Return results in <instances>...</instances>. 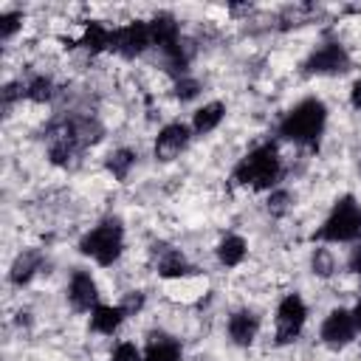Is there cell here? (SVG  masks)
<instances>
[{
	"mask_svg": "<svg viewBox=\"0 0 361 361\" xmlns=\"http://www.w3.org/2000/svg\"><path fill=\"white\" fill-rule=\"evenodd\" d=\"M226 330H228V338L237 347H251L254 338H257V333H259V316L254 310H248V307H240V310H234L228 316Z\"/></svg>",
	"mask_w": 361,
	"mask_h": 361,
	"instance_id": "11",
	"label": "cell"
},
{
	"mask_svg": "<svg viewBox=\"0 0 361 361\" xmlns=\"http://www.w3.org/2000/svg\"><path fill=\"white\" fill-rule=\"evenodd\" d=\"M290 203H293V195H290L288 189H271L265 206H268L271 217H285V214L290 212Z\"/></svg>",
	"mask_w": 361,
	"mask_h": 361,
	"instance_id": "22",
	"label": "cell"
},
{
	"mask_svg": "<svg viewBox=\"0 0 361 361\" xmlns=\"http://www.w3.org/2000/svg\"><path fill=\"white\" fill-rule=\"evenodd\" d=\"M316 243H358L361 240V206L353 195H344L333 203L324 223L313 231Z\"/></svg>",
	"mask_w": 361,
	"mask_h": 361,
	"instance_id": "4",
	"label": "cell"
},
{
	"mask_svg": "<svg viewBox=\"0 0 361 361\" xmlns=\"http://www.w3.org/2000/svg\"><path fill=\"white\" fill-rule=\"evenodd\" d=\"M223 118H226V104L223 102H209V104H203V107L195 110V116H192V133L195 135H209V133H214L220 127Z\"/></svg>",
	"mask_w": 361,
	"mask_h": 361,
	"instance_id": "14",
	"label": "cell"
},
{
	"mask_svg": "<svg viewBox=\"0 0 361 361\" xmlns=\"http://www.w3.org/2000/svg\"><path fill=\"white\" fill-rule=\"evenodd\" d=\"M310 271H313L316 276H322V279L333 276V274H336V257H333V251L324 248V245L313 248V254H310Z\"/></svg>",
	"mask_w": 361,
	"mask_h": 361,
	"instance_id": "20",
	"label": "cell"
},
{
	"mask_svg": "<svg viewBox=\"0 0 361 361\" xmlns=\"http://www.w3.org/2000/svg\"><path fill=\"white\" fill-rule=\"evenodd\" d=\"M152 45V37H149V25L135 20V23H127L121 28H113V45L110 51L124 56V59H135L141 56L147 48Z\"/></svg>",
	"mask_w": 361,
	"mask_h": 361,
	"instance_id": "7",
	"label": "cell"
},
{
	"mask_svg": "<svg viewBox=\"0 0 361 361\" xmlns=\"http://www.w3.org/2000/svg\"><path fill=\"white\" fill-rule=\"evenodd\" d=\"M217 259H220V265H226V268H237L243 259H245V254H248V243L240 237V234H226L220 243H217Z\"/></svg>",
	"mask_w": 361,
	"mask_h": 361,
	"instance_id": "17",
	"label": "cell"
},
{
	"mask_svg": "<svg viewBox=\"0 0 361 361\" xmlns=\"http://www.w3.org/2000/svg\"><path fill=\"white\" fill-rule=\"evenodd\" d=\"M307 322V305L299 293H288L282 296V302L276 305V344H293Z\"/></svg>",
	"mask_w": 361,
	"mask_h": 361,
	"instance_id": "6",
	"label": "cell"
},
{
	"mask_svg": "<svg viewBox=\"0 0 361 361\" xmlns=\"http://www.w3.org/2000/svg\"><path fill=\"white\" fill-rule=\"evenodd\" d=\"M141 361H183L180 341L169 333H149L147 350L141 353Z\"/></svg>",
	"mask_w": 361,
	"mask_h": 361,
	"instance_id": "12",
	"label": "cell"
},
{
	"mask_svg": "<svg viewBox=\"0 0 361 361\" xmlns=\"http://www.w3.org/2000/svg\"><path fill=\"white\" fill-rule=\"evenodd\" d=\"M39 265H42V254H39V251L31 248V251L17 254V259L11 262V271H8V282L17 285V288L28 285V282L34 279V274L39 271Z\"/></svg>",
	"mask_w": 361,
	"mask_h": 361,
	"instance_id": "16",
	"label": "cell"
},
{
	"mask_svg": "<svg viewBox=\"0 0 361 361\" xmlns=\"http://www.w3.org/2000/svg\"><path fill=\"white\" fill-rule=\"evenodd\" d=\"M121 251H124V226L116 217L102 220L90 231H85L79 240V254L90 257L102 268H110L113 262H118Z\"/></svg>",
	"mask_w": 361,
	"mask_h": 361,
	"instance_id": "3",
	"label": "cell"
},
{
	"mask_svg": "<svg viewBox=\"0 0 361 361\" xmlns=\"http://www.w3.org/2000/svg\"><path fill=\"white\" fill-rule=\"evenodd\" d=\"M79 45H82L85 51H90V54L110 51V45H113V31H110L107 25H102V23H87V28H85Z\"/></svg>",
	"mask_w": 361,
	"mask_h": 361,
	"instance_id": "18",
	"label": "cell"
},
{
	"mask_svg": "<svg viewBox=\"0 0 361 361\" xmlns=\"http://www.w3.org/2000/svg\"><path fill=\"white\" fill-rule=\"evenodd\" d=\"M355 333H358V327H355L353 310H347V307H333V310L324 316L322 330H319L322 341H324L327 347H333V350H341V347L353 344Z\"/></svg>",
	"mask_w": 361,
	"mask_h": 361,
	"instance_id": "8",
	"label": "cell"
},
{
	"mask_svg": "<svg viewBox=\"0 0 361 361\" xmlns=\"http://www.w3.org/2000/svg\"><path fill=\"white\" fill-rule=\"evenodd\" d=\"M110 361H141V350L133 341H118L110 353Z\"/></svg>",
	"mask_w": 361,
	"mask_h": 361,
	"instance_id": "25",
	"label": "cell"
},
{
	"mask_svg": "<svg viewBox=\"0 0 361 361\" xmlns=\"http://www.w3.org/2000/svg\"><path fill=\"white\" fill-rule=\"evenodd\" d=\"M231 178L243 186H251V189H274L282 178V158H279L276 147L274 144L254 147L245 158H240Z\"/></svg>",
	"mask_w": 361,
	"mask_h": 361,
	"instance_id": "2",
	"label": "cell"
},
{
	"mask_svg": "<svg viewBox=\"0 0 361 361\" xmlns=\"http://www.w3.org/2000/svg\"><path fill=\"white\" fill-rule=\"evenodd\" d=\"M350 68H353V59H350L347 48L336 39L316 45L302 62L305 76H338V73H347Z\"/></svg>",
	"mask_w": 361,
	"mask_h": 361,
	"instance_id": "5",
	"label": "cell"
},
{
	"mask_svg": "<svg viewBox=\"0 0 361 361\" xmlns=\"http://www.w3.org/2000/svg\"><path fill=\"white\" fill-rule=\"evenodd\" d=\"M155 271H158V276H164V279H180V276H186L189 271H192V265L186 262V257L178 251V248H161L158 251V259H155Z\"/></svg>",
	"mask_w": 361,
	"mask_h": 361,
	"instance_id": "15",
	"label": "cell"
},
{
	"mask_svg": "<svg viewBox=\"0 0 361 361\" xmlns=\"http://www.w3.org/2000/svg\"><path fill=\"white\" fill-rule=\"evenodd\" d=\"M68 302H71V307L79 310V313H90L96 305H102V302H99L96 279H93L87 271L76 268V271L71 274V282H68Z\"/></svg>",
	"mask_w": 361,
	"mask_h": 361,
	"instance_id": "10",
	"label": "cell"
},
{
	"mask_svg": "<svg viewBox=\"0 0 361 361\" xmlns=\"http://www.w3.org/2000/svg\"><path fill=\"white\" fill-rule=\"evenodd\" d=\"M327 127V107L322 99L307 96L296 102L279 121V135L299 147H316Z\"/></svg>",
	"mask_w": 361,
	"mask_h": 361,
	"instance_id": "1",
	"label": "cell"
},
{
	"mask_svg": "<svg viewBox=\"0 0 361 361\" xmlns=\"http://www.w3.org/2000/svg\"><path fill=\"white\" fill-rule=\"evenodd\" d=\"M144 302H147V296H144L141 290H130V293H124V299L118 302V307H121L127 316H133V313H138V310L144 307Z\"/></svg>",
	"mask_w": 361,
	"mask_h": 361,
	"instance_id": "26",
	"label": "cell"
},
{
	"mask_svg": "<svg viewBox=\"0 0 361 361\" xmlns=\"http://www.w3.org/2000/svg\"><path fill=\"white\" fill-rule=\"evenodd\" d=\"M135 158H138V155H135L133 149L121 147V149H113V152L107 155L104 166H107V172H110L116 180H127L130 172H133V166H135Z\"/></svg>",
	"mask_w": 361,
	"mask_h": 361,
	"instance_id": "19",
	"label": "cell"
},
{
	"mask_svg": "<svg viewBox=\"0 0 361 361\" xmlns=\"http://www.w3.org/2000/svg\"><path fill=\"white\" fill-rule=\"evenodd\" d=\"M20 28H23V14L20 11H3L0 14V37H3V42H8Z\"/></svg>",
	"mask_w": 361,
	"mask_h": 361,
	"instance_id": "23",
	"label": "cell"
},
{
	"mask_svg": "<svg viewBox=\"0 0 361 361\" xmlns=\"http://www.w3.org/2000/svg\"><path fill=\"white\" fill-rule=\"evenodd\" d=\"M124 319H127V313L118 305H96L90 310V330L102 333V336H113Z\"/></svg>",
	"mask_w": 361,
	"mask_h": 361,
	"instance_id": "13",
	"label": "cell"
},
{
	"mask_svg": "<svg viewBox=\"0 0 361 361\" xmlns=\"http://www.w3.org/2000/svg\"><path fill=\"white\" fill-rule=\"evenodd\" d=\"M189 141H192V130H189L186 124H180V121H172V124H164V127L158 130L152 152H155L158 161L169 164V161H175V158L189 147Z\"/></svg>",
	"mask_w": 361,
	"mask_h": 361,
	"instance_id": "9",
	"label": "cell"
},
{
	"mask_svg": "<svg viewBox=\"0 0 361 361\" xmlns=\"http://www.w3.org/2000/svg\"><path fill=\"white\" fill-rule=\"evenodd\" d=\"M353 319H355V327L361 330V302H358V305L353 307Z\"/></svg>",
	"mask_w": 361,
	"mask_h": 361,
	"instance_id": "29",
	"label": "cell"
},
{
	"mask_svg": "<svg viewBox=\"0 0 361 361\" xmlns=\"http://www.w3.org/2000/svg\"><path fill=\"white\" fill-rule=\"evenodd\" d=\"M25 99L37 102V104H45L54 99V82L48 76H34L25 82Z\"/></svg>",
	"mask_w": 361,
	"mask_h": 361,
	"instance_id": "21",
	"label": "cell"
},
{
	"mask_svg": "<svg viewBox=\"0 0 361 361\" xmlns=\"http://www.w3.org/2000/svg\"><path fill=\"white\" fill-rule=\"evenodd\" d=\"M197 93H200V82H197V79H192V76H178V82H175V96H178L180 102H192Z\"/></svg>",
	"mask_w": 361,
	"mask_h": 361,
	"instance_id": "24",
	"label": "cell"
},
{
	"mask_svg": "<svg viewBox=\"0 0 361 361\" xmlns=\"http://www.w3.org/2000/svg\"><path fill=\"white\" fill-rule=\"evenodd\" d=\"M350 104H353L355 110H361V79H355L353 87H350Z\"/></svg>",
	"mask_w": 361,
	"mask_h": 361,
	"instance_id": "28",
	"label": "cell"
},
{
	"mask_svg": "<svg viewBox=\"0 0 361 361\" xmlns=\"http://www.w3.org/2000/svg\"><path fill=\"white\" fill-rule=\"evenodd\" d=\"M347 268H350L353 274H361V243H355V245L350 248V257H347Z\"/></svg>",
	"mask_w": 361,
	"mask_h": 361,
	"instance_id": "27",
	"label": "cell"
}]
</instances>
